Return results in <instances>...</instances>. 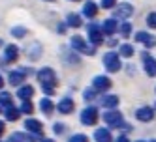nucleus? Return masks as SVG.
Masks as SVG:
<instances>
[{
    "mask_svg": "<svg viewBox=\"0 0 156 142\" xmlns=\"http://www.w3.org/2000/svg\"><path fill=\"white\" fill-rule=\"evenodd\" d=\"M38 81L41 82V88L47 95H53V90L55 86H57L58 79H57V73H55L51 68H43L38 71Z\"/></svg>",
    "mask_w": 156,
    "mask_h": 142,
    "instance_id": "1",
    "label": "nucleus"
},
{
    "mask_svg": "<svg viewBox=\"0 0 156 142\" xmlns=\"http://www.w3.org/2000/svg\"><path fill=\"white\" fill-rule=\"evenodd\" d=\"M104 65H105V69L111 71V73H115L120 69V58H119V54L117 52H107L105 56H104Z\"/></svg>",
    "mask_w": 156,
    "mask_h": 142,
    "instance_id": "2",
    "label": "nucleus"
},
{
    "mask_svg": "<svg viewBox=\"0 0 156 142\" xmlns=\"http://www.w3.org/2000/svg\"><path fill=\"white\" fill-rule=\"evenodd\" d=\"M88 39H90L92 45H102L104 43V30L100 28L96 23L88 25Z\"/></svg>",
    "mask_w": 156,
    "mask_h": 142,
    "instance_id": "3",
    "label": "nucleus"
},
{
    "mask_svg": "<svg viewBox=\"0 0 156 142\" xmlns=\"http://www.w3.org/2000/svg\"><path fill=\"white\" fill-rule=\"evenodd\" d=\"M104 122L109 125V127H120L122 125V114L120 111H105L104 112Z\"/></svg>",
    "mask_w": 156,
    "mask_h": 142,
    "instance_id": "4",
    "label": "nucleus"
},
{
    "mask_svg": "<svg viewBox=\"0 0 156 142\" xmlns=\"http://www.w3.org/2000/svg\"><path fill=\"white\" fill-rule=\"evenodd\" d=\"M72 47H73V51H79V52H83V54H90V56L96 52L94 47L87 45V43L83 41L81 36H73V38H72Z\"/></svg>",
    "mask_w": 156,
    "mask_h": 142,
    "instance_id": "5",
    "label": "nucleus"
},
{
    "mask_svg": "<svg viewBox=\"0 0 156 142\" xmlns=\"http://www.w3.org/2000/svg\"><path fill=\"white\" fill-rule=\"evenodd\" d=\"M96 120H98V111L94 107H87L81 112V124L83 125H94Z\"/></svg>",
    "mask_w": 156,
    "mask_h": 142,
    "instance_id": "6",
    "label": "nucleus"
},
{
    "mask_svg": "<svg viewBox=\"0 0 156 142\" xmlns=\"http://www.w3.org/2000/svg\"><path fill=\"white\" fill-rule=\"evenodd\" d=\"M92 88L96 92H105V90L111 88V81L107 77H104V75H98V77H94V81H92Z\"/></svg>",
    "mask_w": 156,
    "mask_h": 142,
    "instance_id": "7",
    "label": "nucleus"
},
{
    "mask_svg": "<svg viewBox=\"0 0 156 142\" xmlns=\"http://www.w3.org/2000/svg\"><path fill=\"white\" fill-rule=\"evenodd\" d=\"M32 73V69H17L9 73V84L12 86H21V82L25 81V75Z\"/></svg>",
    "mask_w": 156,
    "mask_h": 142,
    "instance_id": "8",
    "label": "nucleus"
},
{
    "mask_svg": "<svg viewBox=\"0 0 156 142\" xmlns=\"http://www.w3.org/2000/svg\"><path fill=\"white\" fill-rule=\"evenodd\" d=\"M136 118L139 120V122H151V120L154 118V111L151 107H141L139 111H136Z\"/></svg>",
    "mask_w": 156,
    "mask_h": 142,
    "instance_id": "9",
    "label": "nucleus"
},
{
    "mask_svg": "<svg viewBox=\"0 0 156 142\" xmlns=\"http://www.w3.org/2000/svg\"><path fill=\"white\" fill-rule=\"evenodd\" d=\"M132 13H133V6H130L128 2L120 4V6L115 9V17H119V19H128Z\"/></svg>",
    "mask_w": 156,
    "mask_h": 142,
    "instance_id": "10",
    "label": "nucleus"
},
{
    "mask_svg": "<svg viewBox=\"0 0 156 142\" xmlns=\"http://www.w3.org/2000/svg\"><path fill=\"white\" fill-rule=\"evenodd\" d=\"M143 64H145V71H147L149 77H156V60L149 54L143 56Z\"/></svg>",
    "mask_w": 156,
    "mask_h": 142,
    "instance_id": "11",
    "label": "nucleus"
},
{
    "mask_svg": "<svg viewBox=\"0 0 156 142\" xmlns=\"http://www.w3.org/2000/svg\"><path fill=\"white\" fill-rule=\"evenodd\" d=\"M102 30H104V34H105V36H113L115 32L119 30V25H117L115 17H113V19H105V21H104V25H102Z\"/></svg>",
    "mask_w": 156,
    "mask_h": 142,
    "instance_id": "12",
    "label": "nucleus"
},
{
    "mask_svg": "<svg viewBox=\"0 0 156 142\" xmlns=\"http://www.w3.org/2000/svg\"><path fill=\"white\" fill-rule=\"evenodd\" d=\"M133 38H136V41H141V43H145V47H149V49L156 45V38L149 36L147 32H137V34L133 36Z\"/></svg>",
    "mask_w": 156,
    "mask_h": 142,
    "instance_id": "13",
    "label": "nucleus"
},
{
    "mask_svg": "<svg viewBox=\"0 0 156 142\" xmlns=\"http://www.w3.org/2000/svg\"><path fill=\"white\" fill-rule=\"evenodd\" d=\"M25 127L30 131V133L32 135H41V131H43V127H41V124L38 122V120H34V118H30V120H27V122H25Z\"/></svg>",
    "mask_w": 156,
    "mask_h": 142,
    "instance_id": "14",
    "label": "nucleus"
},
{
    "mask_svg": "<svg viewBox=\"0 0 156 142\" xmlns=\"http://www.w3.org/2000/svg\"><path fill=\"white\" fill-rule=\"evenodd\" d=\"M17 58H19V49H17L15 45H8L6 51H4V60H6L8 64H12V62H15Z\"/></svg>",
    "mask_w": 156,
    "mask_h": 142,
    "instance_id": "15",
    "label": "nucleus"
},
{
    "mask_svg": "<svg viewBox=\"0 0 156 142\" xmlns=\"http://www.w3.org/2000/svg\"><path fill=\"white\" fill-rule=\"evenodd\" d=\"M57 107H58V111H60L62 114H70L73 108H75V105H73V101L70 99V97H64V99H60Z\"/></svg>",
    "mask_w": 156,
    "mask_h": 142,
    "instance_id": "16",
    "label": "nucleus"
},
{
    "mask_svg": "<svg viewBox=\"0 0 156 142\" xmlns=\"http://www.w3.org/2000/svg\"><path fill=\"white\" fill-rule=\"evenodd\" d=\"M32 95H34V88H32L30 84H27V86H21V88L17 90V97H21V99H23V101L30 99Z\"/></svg>",
    "mask_w": 156,
    "mask_h": 142,
    "instance_id": "17",
    "label": "nucleus"
},
{
    "mask_svg": "<svg viewBox=\"0 0 156 142\" xmlns=\"http://www.w3.org/2000/svg\"><path fill=\"white\" fill-rule=\"evenodd\" d=\"M94 140L96 142H111V140H113V137H111V133H109L107 129H96Z\"/></svg>",
    "mask_w": 156,
    "mask_h": 142,
    "instance_id": "18",
    "label": "nucleus"
},
{
    "mask_svg": "<svg viewBox=\"0 0 156 142\" xmlns=\"http://www.w3.org/2000/svg\"><path fill=\"white\" fill-rule=\"evenodd\" d=\"M4 116L6 120H9V122H15V120H19L21 116V108H15V107H6V111H4Z\"/></svg>",
    "mask_w": 156,
    "mask_h": 142,
    "instance_id": "19",
    "label": "nucleus"
},
{
    "mask_svg": "<svg viewBox=\"0 0 156 142\" xmlns=\"http://www.w3.org/2000/svg\"><path fill=\"white\" fill-rule=\"evenodd\" d=\"M40 49H41V45H40L38 41H34L32 45H28V51H27L28 58H30V60H38V58H40V54H41Z\"/></svg>",
    "mask_w": 156,
    "mask_h": 142,
    "instance_id": "20",
    "label": "nucleus"
},
{
    "mask_svg": "<svg viewBox=\"0 0 156 142\" xmlns=\"http://www.w3.org/2000/svg\"><path fill=\"white\" fill-rule=\"evenodd\" d=\"M102 105L105 108H115L119 105V95H104L102 97Z\"/></svg>",
    "mask_w": 156,
    "mask_h": 142,
    "instance_id": "21",
    "label": "nucleus"
},
{
    "mask_svg": "<svg viewBox=\"0 0 156 142\" xmlns=\"http://www.w3.org/2000/svg\"><path fill=\"white\" fill-rule=\"evenodd\" d=\"M40 108H41V112L45 114V116H51V112H53V101L49 99V97H45V99H41L40 101Z\"/></svg>",
    "mask_w": 156,
    "mask_h": 142,
    "instance_id": "22",
    "label": "nucleus"
},
{
    "mask_svg": "<svg viewBox=\"0 0 156 142\" xmlns=\"http://www.w3.org/2000/svg\"><path fill=\"white\" fill-rule=\"evenodd\" d=\"M83 13H85V17L92 19V17L98 13V8H96V4H94V2H87V4H85V8H83Z\"/></svg>",
    "mask_w": 156,
    "mask_h": 142,
    "instance_id": "23",
    "label": "nucleus"
},
{
    "mask_svg": "<svg viewBox=\"0 0 156 142\" xmlns=\"http://www.w3.org/2000/svg\"><path fill=\"white\" fill-rule=\"evenodd\" d=\"M9 140H12V142H34L32 137L27 135V133H13L12 137H9Z\"/></svg>",
    "mask_w": 156,
    "mask_h": 142,
    "instance_id": "24",
    "label": "nucleus"
},
{
    "mask_svg": "<svg viewBox=\"0 0 156 142\" xmlns=\"http://www.w3.org/2000/svg\"><path fill=\"white\" fill-rule=\"evenodd\" d=\"M66 25L72 26V28H79V26H81V17L75 15V13H70L68 19H66Z\"/></svg>",
    "mask_w": 156,
    "mask_h": 142,
    "instance_id": "25",
    "label": "nucleus"
},
{
    "mask_svg": "<svg viewBox=\"0 0 156 142\" xmlns=\"http://www.w3.org/2000/svg\"><path fill=\"white\" fill-rule=\"evenodd\" d=\"M119 32H120L122 38H130V34H132V25L130 23H122L120 28H119Z\"/></svg>",
    "mask_w": 156,
    "mask_h": 142,
    "instance_id": "26",
    "label": "nucleus"
},
{
    "mask_svg": "<svg viewBox=\"0 0 156 142\" xmlns=\"http://www.w3.org/2000/svg\"><path fill=\"white\" fill-rule=\"evenodd\" d=\"M120 56H126V58H130L132 54H133V47L132 45H128V43H124V45H120Z\"/></svg>",
    "mask_w": 156,
    "mask_h": 142,
    "instance_id": "27",
    "label": "nucleus"
},
{
    "mask_svg": "<svg viewBox=\"0 0 156 142\" xmlns=\"http://www.w3.org/2000/svg\"><path fill=\"white\" fill-rule=\"evenodd\" d=\"M0 105H4V107H9V105H12V94H8V92H2V94H0Z\"/></svg>",
    "mask_w": 156,
    "mask_h": 142,
    "instance_id": "28",
    "label": "nucleus"
},
{
    "mask_svg": "<svg viewBox=\"0 0 156 142\" xmlns=\"http://www.w3.org/2000/svg\"><path fill=\"white\" fill-rule=\"evenodd\" d=\"M21 112H25V114H32V112H34V107H32V103L28 99L23 101V105H21Z\"/></svg>",
    "mask_w": 156,
    "mask_h": 142,
    "instance_id": "29",
    "label": "nucleus"
},
{
    "mask_svg": "<svg viewBox=\"0 0 156 142\" xmlns=\"http://www.w3.org/2000/svg\"><path fill=\"white\" fill-rule=\"evenodd\" d=\"M12 34H13L15 38H25V36H27V28H23V26H15V28H12Z\"/></svg>",
    "mask_w": 156,
    "mask_h": 142,
    "instance_id": "30",
    "label": "nucleus"
},
{
    "mask_svg": "<svg viewBox=\"0 0 156 142\" xmlns=\"http://www.w3.org/2000/svg\"><path fill=\"white\" fill-rule=\"evenodd\" d=\"M147 26L149 28H156V12L147 15Z\"/></svg>",
    "mask_w": 156,
    "mask_h": 142,
    "instance_id": "31",
    "label": "nucleus"
},
{
    "mask_svg": "<svg viewBox=\"0 0 156 142\" xmlns=\"http://www.w3.org/2000/svg\"><path fill=\"white\" fill-rule=\"evenodd\" d=\"M83 97H85V101H90V99H94V97H96V90L92 88H87L85 92H83Z\"/></svg>",
    "mask_w": 156,
    "mask_h": 142,
    "instance_id": "32",
    "label": "nucleus"
},
{
    "mask_svg": "<svg viewBox=\"0 0 156 142\" xmlns=\"http://www.w3.org/2000/svg\"><path fill=\"white\" fill-rule=\"evenodd\" d=\"M68 142H88V138H87V135H73V137H70Z\"/></svg>",
    "mask_w": 156,
    "mask_h": 142,
    "instance_id": "33",
    "label": "nucleus"
},
{
    "mask_svg": "<svg viewBox=\"0 0 156 142\" xmlns=\"http://www.w3.org/2000/svg\"><path fill=\"white\" fill-rule=\"evenodd\" d=\"M115 6H117V0H102V8H105V9H111Z\"/></svg>",
    "mask_w": 156,
    "mask_h": 142,
    "instance_id": "34",
    "label": "nucleus"
},
{
    "mask_svg": "<svg viewBox=\"0 0 156 142\" xmlns=\"http://www.w3.org/2000/svg\"><path fill=\"white\" fill-rule=\"evenodd\" d=\"M55 133H57V135H62L64 133V124H55Z\"/></svg>",
    "mask_w": 156,
    "mask_h": 142,
    "instance_id": "35",
    "label": "nucleus"
},
{
    "mask_svg": "<svg viewBox=\"0 0 156 142\" xmlns=\"http://www.w3.org/2000/svg\"><path fill=\"white\" fill-rule=\"evenodd\" d=\"M117 142H128V138H126V137H119Z\"/></svg>",
    "mask_w": 156,
    "mask_h": 142,
    "instance_id": "36",
    "label": "nucleus"
},
{
    "mask_svg": "<svg viewBox=\"0 0 156 142\" xmlns=\"http://www.w3.org/2000/svg\"><path fill=\"white\" fill-rule=\"evenodd\" d=\"M66 30V25H58V32H64Z\"/></svg>",
    "mask_w": 156,
    "mask_h": 142,
    "instance_id": "37",
    "label": "nucleus"
},
{
    "mask_svg": "<svg viewBox=\"0 0 156 142\" xmlns=\"http://www.w3.org/2000/svg\"><path fill=\"white\" fill-rule=\"evenodd\" d=\"M2 133H4V124L0 122V137H2Z\"/></svg>",
    "mask_w": 156,
    "mask_h": 142,
    "instance_id": "38",
    "label": "nucleus"
},
{
    "mask_svg": "<svg viewBox=\"0 0 156 142\" xmlns=\"http://www.w3.org/2000/svg\"><path fill=\"white\" fill-rule=\"evenodd\" d=\"M4 86V79H2V75H0V88Z\"/></svg>",
    "mask_w": 156,
    "mask_h": 142,
    "instance_id": "39",
    "label": "nucleus"
},
{
    "mask_svg": "<svg viewBox=\"0 0 156 142\" xmlns=\"http://www.w3.org/2000/svg\"><path fill=\"white\" fill-rule=\"evenodd\" d=\"M41 142H55V140H51V138H43Z\"/></svg>",
    "mask_w": 156,
    "mask_h": 142,
    "instance_id": "40",
    "label": "nucleus"
},
{
    "mask_svg": "<svg viewBox=\"0 0 156 142\" xmlns=\"http://www.w3.org/2000/svg\"><path fill=\"white\" fill-rule=\"evenodd\" d=\"M47 2H55V0H47Z\"/></svg>",
    "mask_w": 156,
    "mask_h": 142,
    "instance_id": "41",
    "label": "nucleus"
},
{
    "mask_svg": "<svg viewBox=\"0 0 156 142\" xmlns=\"http://www.w3.org/2000/svg\"><path fill=\"white\" fill-rule=\"evenodd\" d=\"M137 142H145V140H137Z\"/></svg>",
    "mask_w": 156,
    "mask_h": 142,
    "instance_id": "42",
    "label": "nucleus"
},
{
    "mask_svg": "<svg viewBox=\"0 0 156 142\" xmlns=\"http://www.w3.org/2000/svg\"><path fill=\"white\" fill-rule=\"evenodd\" d=\"M151 142H156V140H151Z\"/></svg>",
    "mask_w": 156,
    "mask_h": 142,
    "instance_id": "43",
    "label": "nucleus"
},
{
    "mask_svg": "<svg viewBox=\"0 0 156 142\" xmlns=\"http://www.w3.org/2000/svg\"><path fill=\"white\" fill-rule=\"evenodd\" d=\"M75 2H77V0H75Z\"/></svg>",
    "mask_w": 156,
    "mask_h": 142,
    "instance_id": "44",
    "label": "nucleus"
}]
</instances>
